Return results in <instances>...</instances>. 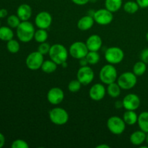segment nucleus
Returning a JSON list of instances; mask_svg holds the SVG:
<instances>
[{
	"instance_id": "obj_3",
	"label": "nucleus",
	"mask_w": 148,
	"mask_h": 148,
	"mask_svg": "<svg viewBox=\"0 0 148 148\" xmlns=\"http://www.w3.org/2000/svg\"><path fill=\"white\" fill-rule=\"evenodd\" d=\"M99 78L102 83L105 85L116 82L118 78V72L114 64H108L104 65L100 70Z\"/></svg>"
},
{
	"instance_id": "obj_28",
	"label": "nucleus",
	"mask_w": 148,
	"mask_h": 148,
	"mask_svg": "<svg viewBox=\"0 0 148 148\" xmlns=\"http://www.w3.org/2000/svg\"><path fill=\"white\" fill-rule=\"evenodd\" d=\"M49 38L47 31L46 29H40L38 28V30H36V33L34 35V39L36 42L40 43L46 42Z\"/></svg>"
},
{
	"instance_id": "obj_17",
	"label": "nucleus",
	"mask_w": 148,
	"mask_h": 148,
	"mask_svg": "<svg viewBox=\"0 0 148 148\" xmlns=\"http://www.w3.org/2000/svg\"><path fill=\"white\" fill-rule=\"evenodd\" d=\"M17 15L21 21H27L32 16V8L29 4H22L17 10Z\"/></svg>"
},
{
	"instance_id": "obj_19",
	"label": "nucleus",
	"mask_w": 148,
	"mask_h": 148,
	"mask_svg": "<svg viewBox=\"0 0 148 148\" xmlns=\"http://www.w3.org/2000/svg\"><path fill=\"white\" fill-rule=\"evenodd\" d=\"M146 133L140 130L134 132L130 137V141L133 145L140 146L145 142Z\"/></svg>"
},
{
	"instance_id": "obj_42",
	"label": "nucleus",
	"mask_w": 148,
	"mask_h": 148,
	"mask_svg": "<svg viewBox=\"0 0 148 148\" xmlns=\"http://www.w3.org/2000/svg\"><path fill=\"white\" fill-rule=\"evenodd\" d=\"M97 148H110V146L108 145H105V144H101L99 145L96 147Z\"/></svg>"
},
{
	"instance_id": "obj_38",
	"label": "nucleus",
	"mask_w": 148,
	"mask_h": 148,
	"mask_svg": "<svg viewBox=\"0 0 148 148\" xmlns=\"http://www.w3.org/2000/svg\"><path fill=\"white\" fill-rule=\"evenodd\" d=\"M79 64L80 65V66H88V64H89L87 61L86 57L82 58V59H79Z\"/></svg>"
},
{
	"instance_id": "obj_12",
	"label": "nucleus",
	"mask_w": 148,
	"mask_h": 148,
	"mask_svg": "<svg viewBox=\"0 0 148 148\" xmlns=\"http://www.w3.org/2000/svg\"><path fill=\"white\" fill-rule=\"evenodd\" d=\"M52 16L46 11L40 12L35 17V25L38 28L47 30L52 24Z\"/></svg>"
},
{
	"instance_id": "obj_45",
	"label": "nucleus",
	"mask_w": 148,
	"mask_h": 148,
	"mask_svg": "<svg viewBox=\"0 0 148 148\" xmlns=\"http://www.w3.org/2000/svg\"><path fill=\"white\" fill-rule=\"evenodd\" d=\"M146 40H147L148 42V32L147 33V34H146Z\"/></svg>"
},
{
	"instance_id": "obj_26",
	"label": "nucleus",
	"mask_w": 148,
	"mask_h": 148,
	"mask_svg": "<svg viewBox=\"0 0 148 148\" xmlns=\"http://www.w3.org/2000/svg\"><path fill=\"white\" fill-rule=\"evenodd\" d=\"M147 71V64L145 63L143 61L136 62L133 66L132 72L137 75V77L143 76Z\"/></svg>"
},
{
	"instance_id": "obj_41",
	"label": "nucleus",
	"mask_w": 148,
	"mask_h": 148,
	"mask_svg": "<svg viewBox=\"0 0 148 148\" xmlns=\"http://www.w3.org/2000/svg\"><path fill=\"white\" fill-rule=\"evenodd\" d=\"M115 107L116 108L119 109V108H123V102L122 101H117L115 103Z\"/></svg>"
},
{
	"instance_id": "obj_14",
	"label": "nucleus",
	"mask_w": 148,
	"mask_h": 148,
	"mask_svg": "<svg viewBox=\"0 0 148 148\" xmlns=\"http://www.w3.org/2000/svg\"><path fill=\"white\" fill-rule=\"evenodd\" d=\"M64 99V92L60 88L54 87L48 91L47 100L52 105H59Z\"/></svg>"
},
{
	"instance_id": "obj_30",
	"label": "nucleus",
	"mask_w": 148,
	"mask_h": 148,
	"mask_svg": "<svg viewBox=\"0 0 148 148\" xmlns=\"http://www.w3.org/2000/svg\"><path fill=\"white\" fill-rule=\"evenodd\" d=\"M7 49L8 50V51L10 52V53H16L20 51V43H18L17 40L12 39V40L7 41Z\"/></svg>"
},
{
	"instance_id": "obj_37",
	"label": "nucleus",
	"mask_w": 148,
	"mask_h": 148,
	"mask_svg": "<svg viewBox=\"0 0 148 148\" xmlns=\"http://www.w3.org/2000/svg\"><path fill=\"white\" fill-rule=\"evenodd\" d=\"M71 1H72L74 4H77V5L82 6L88 4V2L90 1V0H71Z\"/></svg>"
},
{
	"instance_id": "obj_40",
	"label": "nucleus",
	"mask_w": 148,
	"mask_h": 148,
	"mask_svg": "<svg viewBox=\"0 0 148 148\" xmlns=\"http://www.w3.org/2000/svg\"><path fill=\"white\" fill-rule=\"evenodd\" d=\"M5 144V137L4 134L0 133V148H1Z\"/></svg>"
},
{
	"instance_id": "obj_27",
	"label": "nucleus",
	"mask_w": 148,
	"mask_h": 148,
	"mask_svg": "<svg viewBox=\"0 0 148 148\" xmlns=\"http://www.w3.org/2000/svg\"><path fill=\"white\" fill-rule=\"evenodd\" d=\"M123 8H124V12H126L128 14H134L138 11L140 7L137 3V1H128L124 3Z\"/></svg>"
},
{
	"instance_id": "obj_11",
	"label": "nucleus",
	"mask_w": 148,
	"mask_h": 148,
	"mask_svg": "<svg viewBox=\"0 0 148 148\" xmlns=\"http://www.w3.org/2000/svg\"><path fill=\"white\" fill-rule=\"evenodd\" d=\"M93 19L95 23L100 25H107L112 23L114 15L113 12H110L106 8L99 9L94 13Z\"/></svg>"
},
{
	"instance_id": "obj_5",
	"label": "nucleus",
	"mask_w": 148,
	"mask_h": 148,
	"mask_svg": "<svg viewBox=\"0 0 148 148\" xmlns=\"http://www.w3.org/2000/svg\"><path fill=\"white\" fill-rule=\"evenodd\" d=\"M137 82V76L133 72H123L117 78V83L121 87V90L132 89L135 87Z\"/></svg>"
},
{
	"instance_id": "obj_44",
	"label": "nucleus",
	"mask_w": 148,
	"mask_h": 148,
	"mask_svg": "<svg viewBox=\"0 0 148 148\" xmlns=\"http://www.w3.org/2000/svg\"><path fill=\"white\" fill-rule=\"evenodd\" d=\"M146 143L148 145V133H146V140H145Z\"/></svg>"
},
{
	"instance_id": "obj_20",
	"label": "nucleus",
	"mask_w": 148,
	"mask_h": 148,
	"mask_svg": "<svg viewBox=\"0 0 148 148\" xmlns=\"http://www.w3.org/2000/svg\"><path fill=\"white\" fill-rule=\"evenodd\" d=\"M123 119L127 125L133 126L137 123L138 120V115L135 111H130V110H126L125 112L123 115Z\"/></svg>"
},
{
	"instance_id": "obj_1",
	"label": "nucleus",
	"mask_w": 148,
	"mask_h": 148,
	"mask_svg": "<svg viewBox=\"0 0 148 148\" xmlns=\"http://www.w3.org/2000/svg\"><path fill=\"white\" fill-rule=\"evenodd\" d=\"M36 33L33 23L27 21H22L17 27V36L23 43H28L34 38Z\"/></svg>"
},
{
	"instance_id": "obj_32",
	"label": "nucleus",
	"mask_w": 148,
	"mask_h": 148,
	"mask_svg": "<svg viewBox=\"0 0 148 148\" xmlns=\"http://www.w3.org/2000/svg\"><path fill=\"white\" fill-rule=\"evenodd\" d=\"M82 84L77 79L70 81L68 84V90L71 92H77L80 90Z\"/></svg>"
},
{
	"instance_id": "obj_29",
	"label": "nucleus",
	"mask_w": 148,
	"mask_h": 148,
	"mask_svg": "<svg viewBox=\"0 0 148 148\" xmlns=\"http://www.w3.org/2000/svg\"><path fill=\"white\" fill-rule=\"evenodd\" d=\"M85 57H86L88 64L90 65L96 64L99 62L100 59H101V56H100V54L98 53V51H89Z\"/></svg>"
},
{
	"instance_id": "obj_43",
	"label": "nucleus",
	"mask_w": 148,
	"mask_h": 148,
	"mask_svg": "<svg viewBox=\"0 0 148 148\" xmlns=\"http://www.w3.org/2000/svg\"><path fill=\"white\" fill-rule=\"evenodd\" d=\"M62 66H63L64 68H66V66H67V62H64L63 64H62Z\"/></svg>"
},
{
	"instance_id": "obj_33",
	"label": "nucleus",
	"mask_w": 148,
	"mask_h": 148,
	"mask_svg": "<svg viewBox=\"0 0 148 148\" xmlns=\"http://www.w3.org/2000/svg\"><path fill=\"white\" fill-rule=\"evenodd\" d=\"M11 147L12 148H28L29 145L25 140L18 139L12 142Z\"/></svg>"
},
{
	"instance_id": "obj_6",
	"label": "nucleus",
	"mask_w": 148,
	"mask_h": 148,
	"mask_svg": "<svg viewBox=\"0 0 148 148\" xmlns=\"http://www.w3.org/2000/svg\"><path fill=\"white\" fill-rule=\"evenodd\" d=\"M106 61L108 64H118L123 61L124 58V52L121 48L117 46L109 47L106 50L104 53Z\"/></svg>"
},
{
	"instance_id": "obj_25",
	"label": "nucleus",
	"mask_w": 148,
	"mask_h": 148,
	"mask_svg": "<svg viewBox=\"0 0 148 148\" xmlns=\"http://www.w3.org/2000/svg\"><path fill=\"white\" fill-rule=\"evenodd\" d=\"M58 64L55 63L51 59L50 60H44L41 66V70L46 74H51L57 69Z\"/></svg>"
},
{
	"instance_id": "obj_10",
	"label": "nucleus",
	"mask_w": 148,
	"mask_h": 148,
	"mask_svg": "<svg viewBox=\"0 0 148 148\" xmlns=\"http://www.w3.org/2000/svg\"><path fill=\"white\" fill-rule=\"evenodd\" d=\"M95 74L92 68L89 66H80L77 72V79L82 85H88L93 81Z\"/></svg>"
},
{
	"instance_id": "obj_35",
	"label": "nucleus",
	"mask_w": 148,
	"mask_h": 148,
	"mask_svg": "<svg viewBox=\"0 0 148 148\" xmlns=\"http://www.w3.org/2000/svg\"><path fill=\"white\" fill-rule=\"evenodd\" d=\"M140 59L148 64V48L143 49L140 53Z\"/></svg>"
},
{
	"instance_id": "obj_2",
	"label": "nucleus",
	"mask_w": 148,
	"mask_h": 148,
	"mask_svg": "<svg viewBox=\"0 0 148 148\" xmlns=\"http://www.w3.org/2000/svg\"><path fill=\"white\" fill-rule=\"evenodd\" d=\"M50 59L57 64L62 65L64 62H66L69 56V51L64 46L60 43H55L51 46L50 51L49 52Z\"/></svg>"
},
{
	"instance_id": "obj_22",
	"label": "nucleus",
	"mask_w": 148,
	"mask_h": 148,
	"mask_svg": "<svg viewBox=\"0 0 148 148\" xmlns=\"http://www.w3.org/2000/svg\"><path fill=\"white\" fill-rule=\"evenodd\" d=\"M137 124L142 131L148 133V111H143L138 116Z\"/></svg>"
},
{
	"instance_id": "obj_4",
	"label": "nucleus",
	"mask_w": 148,
	"mask_h": 148,
	"mask_svg": "<svg viewBox=\"0 0 148 148\" xmlns=\"http://www.w3.org/2000/svg\"><path fill=\"white\" fill-rule=\"evenodd\" d=\"M49 116L50 121L53 124L58 126L64 125L69 121V116L67 111L63 108L56 107L50 110L49 113Z\"/></svg>"
},
{
	"instance_id": "obj_31",
	"label": "nucleus",
	"mask_w": 148,
	"mask_h": 148,
	"mask_svg": "<svg viewBox=\"0 0 148 148\" xmlns=\"http://www.w3.org/2000/svg\"><path fill=\"white\" fill-rule=\"evenodd\" d=\"M7 21L9 27H10L11 28H17L22 22L18 16L15 15V14H12V15L9 16L7 17Z\"/></svg>"
},
{
	"instance_id": "obj_39",
	"label": "nucleus",
	"mask_w": 148,
	"mask_h": 148,
	"mask_svg": "<svg viewBox=\"0 0 148 148\" xmlns=\"http://www.w3.org/2000/svg\"><path fill=\"white\" fill-rule=\"evenodd\" d=\"M8 14V12L6 9H1L0 10V18H4Z\"/></svg>"
},
{
	"instance_id": "obj_13",
	"label": "nucleus",
	"mask_w": 148,
	"mask_h": 148,
	"mask_svg": "<svg viewBox=\"0 0 148 148\" xmlns=\"http://www.w3.org/2000/svg\"><path fill=\"white\" fill-rule=\"evenodd\" d=\"M123 108L125 110L130 111H136L140 107L141 101L137 94L130 93L127 94L122 100Z\"/></svg>"
},
{
	"instance_id": "obj_46",
	"label": "nucleus",
	"mask_w": 148,
	"mask_h": 148,
	"mask_svg": "<svg viewBox=\"0 0 148 148\" xmlns=\"http://www.w3.org/2000/svg\"><path fill=\"white\" fill-rule=\"evenodd\" d=\"M0 27H1V26H0Z\"/></svg>"
},
{
	"instance_id": "obj_21",
	"label": "nucleus",
	"mask_w": 148,
	"mask_h": 148,
	"mask_svg": "<svg viewBox=\"0 0 148 148\" xmlns=\"http://www.w3.org/2000/svg\"><path fill=\"white\" fill-rule=\"evenodd\" d=\"M106 92L111 98H116L121 95V88L117 82H112V83L108 85V87L106 88Z\"/></svg>"
},
{
	"instance_id": "obj_8",
	"label": "nucleus",
	"mask_w": 148,
	"mask_h": 148,
	"mask_svg": "<svg viewBox=\"0 0 148 148\" xmlns=\"http://www.w3.org/2000/svg\"><path fill=\"white\" fill-rule=\"evenodd\" d=\"M43 56L44 55L40 53L38 51L29 53L25 59V64L27 67L33 71L40 69L43 62H44Z\"/></svg>"
},
{
	"instance_id": "obj_15",
	"label": "nucleus",
	"mask_w": 148,
	"mask_h": 148,
	"mask_svg": "<svg viewBox=\"0 0 148 148\" xmlns=\"http://www.w3.org/2000/svg\"><path fill=\"white\" fill-rule=\"evenodd\" d=\"M106 94V89L103 84L95 83L90 88L89 97L92 101H101L104 98Z\"/></svg>"
},
{
	"instance_id": "obj_24",
	"label": "nucleus",
	"mask_w": 148,
	"mask_h": 148,
	"mask_svg": "<svg viewBox=\"0 0 148 148\" xmlns=\"http://www.w3.org/2000/svg\"><path fill=\"white\" fill-rule=\"evenodd\" d=\"M14 33L10 27L2 26L0 27V40L4 41H9L13 39Z\"/></svg>"
},
{
	"instance_id": "obj_36",
	"label": "nucleus",
	"mask_w": 148,
	"mask_h": 148,
	"mask_svg": "<svg viewBox=\"0 0 148 148\" xmlns=\"http://www.w3.org/2000/svg\"><path fill=\"white\" fill-rule=\"evenodd\" d=\"M140 8H148V0H136Z\"/></svg>"
},
{
	"instance_id": "obj_23",
	"label": "nucleus",
	"mask_w": 148,
	"mask_h": 148,
	"mask_svg": "<svg viewBox=\"0 0 148 148\" xmlns=\"http://www.w3.org/2000/svg\"><path fill=\"white\" fill-rule=\"evenodd\" d=\"M122 0H106L105 7L111 12H116L122 7Z\"/></svg>"
},
{
	"instance_id": "obj_34",
	"label": "nucleus",
	"mask_w": 148,
	"mask_h": 148,
	"mask_svg": "<svg viewBox=\"0 0 148 148\" xmlns=\"http://www.w3.org/2000/svg\"><path fill=\"white\" fill-rule=\"evenodd\" d=\"M51 46L49 45V43L47 42H43V43H40L39 44L38 47V51L42 53L43 55H46L49 53V51H50Z\"/></svg>"
},
{
	"instance_id": "obj_18",
	"label": "nucleus",
	"mask_w": 148,
	"mask_h": 148,
	"mask_svg": "<svg viewBox=\"0 0 148 148\" xmlns=\"http://www.w3.org/2000/svg\"><path fill=\"white\" fill-rule=\"evenodd\" d=\"M94 23H95V20H94L93 17L88 14V15L82 17L78 20L77 26L79 30H82V31H86V30L92 28Z\"/></svg>"
},
{
	"instance_id": "obj_9",
	"label": "nucleus",
	"mask_w": 148,
	"mask_h": 148,
	"mask_svg": "<svg viewBox=\"0 0 148 148\" xmlns=\"http://www.w3.org/2000/svg\"><path fill=\"white\" fill-rule=\"evenodd\" d=\"M88 50L86 43L82 41H76L72 43L69 49V53L72 58L80 59L85 57L88 54Z\"/></svg>"
},
{
	"instance_id": "obj_7",
	"label": "nucleus",
	"mask_w": 148,
	"mask_h": 148,
	"mask_svg": "<svg viewBox=\"0 0 148 148\" xmlns=\"http://www.w3.org/2000/svg\"><path fill=\"white\" fill-rule=\"evenodd\" d=\"M126 123L124 122L123 118L113 116H111L106 122V126L108 130L111 133L115 135H119L124 133L126 129Z\"/></svg>"
},
{
	"instance_id": "obj_16",
	"label": "nucleus",
	"mask_w": 148,
	"mask_h": 148,
	"mask_svg": "<svg viewBox=\"0 0 148 148\" xmlns=\"http://www.w3.org/2000/svg\"><path fill=\"white\" fill-rule=\"evenodd\" d=\"M85 43L89 51H98L102 47L103 40L101 36L97 34H93L88 38Z\"/></svg>"
}]
</instances>
